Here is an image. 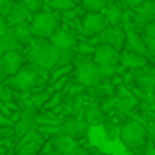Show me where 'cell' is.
Returning <instances> with one entry per match:
<instances>
[{
	"label": "cell",
	"mask_w": 155,
	"mask_h": 155,
	"mask_svg": "<svg viewBox=\"0 0 155 155\" xmlns=\"http://www.w3.org/2000/svg\"><path fill=\"white\" fill-rule=\"evenodd\" d=\"M59 55H61V51L51 45L49 39H35L26 53V61L30 63V67L45 73L57 67Z\"/></svg>",
	"instance_id": "1"
},
{
	"label": "cell",
	"mask_w": 155,
	"mask_h": 155,
	"mask_svg": "<svg viewBox=\"0 0 155 155\" xmlns=\"http://www.w3.org/2000/svg\"><path fill=\"white\" fill-rule=\"evenodd\" d=\"M120 141L130 151H140V149H143L145 141H147V130L141 122L128 120L120 126Z\"/></svg>",
	"instance_id": "2"
},
{
	"label": "cell",
	"mask_w": 155,
	"mask_h": 155,
	"mask_svg": "<svg viewBox=\"0 0 155 155\" xmlns=\"http://www.w3.org/2000/svg\"><path fill=\"white\" fill-rule=\"evenodd\" d=\"M43 81V73L38 71L34 67H26L24 65L14 77H8L6 84L12 88L14 92H28V91H34L39 83Z\"/></svg>",
	"instance_id": "3"
},
{
	"label": "cell",
	"mask_w": 155,
	"mask_h": 155,
	"mask_svg": "<svg viewBox=\"0 0 155 155\" xmlns=\"http://www.w3.org/2000/svg\"><path fill=\"white\" fill-rule=\"evenodd\" d=\"M75 67V83L83 84L84 88H92L96 84L102 83V77H100V69L98 65L92 61V57H79Z\"/></svg>",
	"instance_id": "4"
},
{
	"label": "cell",
	"mask_w": 155,
	"mask_h": 155,
	"mask_svg": "<svg viewBox=\"0 0 155 155\" xmlns=\"http://www.w3.org/2000/svg\"><path fill=\"white\" fill-rule=\"evenodd\" d=\"M31 35L35 39H49L59 30V18L53 12H38L30 20Z\"/></svg>",
	"instance_id": "5"
},
{
	"label": "cell",
	"mask_w": 155,
	"mask_h": 155,
	"mask_svg": "<svg viewBox=\"0 0 155 155\" xmlns=\"http://www.w3.org/2000/svg\"><path fill=\"white\" fill-rule=\"evenodd\" d=\"M43 145H45V137L35 130V132L22 136L18 147H16V155H39Z\"/></svg>",
	"instance_id": "6"
},
{
	"label": "cell",
	"mask_w": 155,
	"mask_h": 155,
	"mask_svg": "<svg viewBox=\"0 0 155 155\" xmlns=\"http://www.w3.org/2000/svg\"><path fill=\"white\" fill-rule=\"evenodd\" d=\"M108 28L106 24L104 14H94V12H87L83 14V20H81V30L87 38H96L100 31H104Z\"/></svg>",
	"instance_id": "7"
},
{
	"label": "cell",
	"mask_w": 155,
	"mask_h": 155,
	"mask_svg": "<svg viewBox=\"0 0 155 155\" xmlns=\"http://www.w3.org/2000/svg\"><path fill=\"white\" fill-rule=\"evenodd\" d=\"M59 126H61V134H63V136L75 137V140L87 137L88 136V128H91L81 116H67Z\"/></svg>",
	"instance_id": "8"
},
{
	"label": "cell",
	"mask_w": 155,
	"mask_h": 155,
	"mask_svg": "<svg viewBox=\"0 0 155 155\" xmlns=\"http://www.w3.org/2000/svg\"><path fill=\"white\" fill-rule=\"evenodd\" d=\"M96 43L98 45H108V47H114V49L120 51L122 47L126 45V34H124V28L116 26H108L104 31H100L98 35H96Z\"/></svg>",
	"instance_id": "9"
},
{
	"label": "cell",
	"mask_w": 155,
	"mask_h": 155,
	"mask_svg": "<svg viewBox=\"0 0 155 155\" xmlns=\"http://www.w3.org/2000/svg\"><path fill=\"white\" fill-rule=\"evenodd\" d=\"M38 128H39V124H38V110L31 108V106L24 108L22 112H20L18 122H16V132H18L20 136H26V134H30V132H35Z\"/></svg>",
	"instance_id": "10"
},
{
	"label": "cell",
	"mask_w": 155,
	"mask_h": 155,
	"mask_svg": "<svg viewBox=\"0 0 155 155\" xmlns=\"http://www.w3.org/2000/svg\"><path fill=\"white\" fill-rule=\"evenodd\" d=\"M92 61L98 67H116L120 63V51L114 49V47H108V45H96Z\"/></svg>",
	"instance_id": "11"
},
{
	"label": "cell",
	"mask_w": 155,
	"mask_h": 155,
	"mask_svg": "<svg viewBox=\"0 0 155 155\" xmlns=\"http://www.w3.org/2000/svg\"><path fill=\"white\" fill-rule=\"evenodd\" d=\"M49 43L59 51H67V49H73L77 45V35L71 28H59L49 38Z\"/></svg>",
	"instance_id": "12"
},
{
	"label": "cell",
	"mask_w": 155,
	"mask_h": 155,
	"mask_svg": "<svg viewBox=\"0 0 155 155\" xmlns=\"http://www.w3.org/2000/svg\"><path fill=\"white\" fill-rule=\"evenodd\" d=\"M124 34H126V49L137 53V55L149 57V51H147V47H145L143 39H141V35L136 31V28H134L132 24H126Z\"/></svg>",
	"instance_id": "13"
},
{
	"label": "cell",
	"mask_w": 155,
	"mask_h": 155,
	"mask_svg": "<svg viewBox=\"0 0 155 155\" xmlns=\"http://www.w3.org/2000/svg\"><path fill=\"white\" fill-rule=\"evenodd\" d=\"M81 118H83L88 126H102L104 120H106V114L102 112V108H100V100H94V98L88 100L83 108Z\"/></svg>",
	"instance_id": "14"
},
{
	"label": "cell",
	"mask_w": 155,
	"mask_h": 155,
	"mask_svg": "<svg viewBox=\"0 0 155 155\" xmlns=\"http://www.w3.org/2000/svg\"><path fill=\"white\" fill-rule=\"evenodd\" d=\"M0 63H2V67H4L6 77H14L16 73H18L20 69L24 67V63H26V57H24L22 53L10 51V53H4V55H2Z\"/></svg>",
	"instance_id": "15"
},
{
	"label": "cell",
	"mask_w": 155,
	"mask_h": 155,
	"mask_svg": "<svg viewBox=\"0 0 155 155\" xmlns=\"http://www.w3.org/2000/svg\"><path fill=\"white\" fill-rule=\"evenodd\" d=\"M51 145L53 149H55V153L59 155H73L77 151V149L81 147L79 145V140H75V137H69V136H55L51 140Z\"/></svg>",
	"instance_id": "16"
},
{
	"label": "cell",
	"mask_w": 155,
	"mask_h": 155,
	"mask_svg": "<svg viewBox=\"0 0 155 155\" xmlns=\"http://www.w3.org/2000/svg\"><path fill=\"white\" fill-rule=\"evenodd\" d=\"M31 16H30V10H28V6L22 2V0H18V2H14V8H12V12L8 14L6 22H8V28H14L18 26V24L22 22H30Z\"/></svg>",
	"instance_id": "17"
},
{
	"label": "cell",
	"mask_w": 155,
	"mask_h": 155,
	"mask_svg": "<svg viewBox=\"0 0 155 155\" xmlns=\"http://www.w3.org/2000/svg\"><path fill=\"white\" fill-rule=\"evenodd\" d=\"M147 59L149 57H143V55H137V53H134V51H128V49H124V51H120V63L124 65L126 69H145L147 67Z\"/></svg>",
	"instance_id": "18"
},
{
	"label": "cell",
	"mask_w": 155,
	"mask_h": 155,
	"mask_svg": "<svg viewBox=\"0 0 155 155\" xmlns=\"http://www.w3.org/2000/svg\"><path fill=\"white\" fill-rule=\"evenodd\" d=\"M102 14H104V18H106V24H108V26H112V28L120 26L122 18H124L122 6H120V4H116V2H108V6L104 8Z\"/></svg>",
	"instance_id": "19"
},
{
	"label": "cell",
	"mask_w": 155,
	"mask_h": 155,
	"mask_svg": "<svg viewBox=\"0 0 155 155\" xmlns=\"http://www.w3.org/2000/svg\"><path fill=\"white\" fill-rule=\"evenodd\" d=\"M155 20V0H145L140 8H137V22L141 26H147Z\"/></svg>",
	"instance_id": "20"
},
{
	"label": "cell",
	"mask_w": 155,
	"mask_h": 155,
	"mask_svg": "<svg viewBox=\"0 0 155 155\" xmlns=\"http://www.w3.org/2000/svg\"><path fill=\"white\" fill-rule=\"evenodd\" d=\"M0 49H2V55L4 53H10V51H16V53H22L24 45L18 41V39L14 38V34H12V30H8L6 34L0 38Z\"/></svg>",
	"instance_id": "21"
},
{
	"label": "cell",
	"mask_w": 155,
	"mask_h": 155,
	"mask_svg": "<svg viewBox=\"0 0 155 155\" xmlns=\"http://www.w3.org/2000/svg\"><path fill=\"white\" fill-rule=\"evenodd\" d=\"M91 91V94H92V98L94 100H104V98H112V96H116V87H114L112 83H100V84H96V87H92V88H88Z\"/></svg>",
	"instance_id": "22"
},
{
	"label": "cell",
	"mask_w": 155,
	"mask_h": 155,
	"mask_svg": "<svg viewBox=\"0 0 155 155\" xmlns=\"http://www.w3.org/2000/svg\"><path fill=\"white\" fill-rule=\"evenodd\" d=\"M10 30H12V34H14V38L18 39L22 45H28V43H31V39H34L30 22H22V24H18V26L10 28Z\"/></svg>",
	"instance_id": "23"
},
{
	"label": "cell",
	"mask_w": 155,
	"mask_h": 155,
	"mask_svg": "<svg viewBox=\"0 0 155 155\" xmlns=\"http://www.w3.org/2000/svg\"><path fill=\"white\" fill-rule=\"evenodd\" d=\"M141 39H143L145 47H147V51H149V59H153V57H155V20L143 28Z\"/></svg>",
	"instance_id": "24"
},
{
	"label": "cell",
	"mask_w": 155,
	"mask_h": 155,
	"mask_svg": "<svg viewBox=\"0 0 155 155\" xmlns=\"http://www.w3.org/2000/svg\"><path fill=\"white\" fill-rule=\"evenodd\" d=\"M102 130H104L106 140H110V141H116L118 137H120V124H118L116 118H112V116H106V120L102 124Z\"/></svg>",
	"instance_id": "25"
},
{
	"label": "cell",
	"mask_w": 155,
	"mask_h": 155,
	"mask_svg": "<svg viewBox=\"0 0 155 155\" xmlns=\"http://www.w3.org/2000/svg\"><path fill=\"white\" fill-rule=\"evenodd\" d=\"M137 104H140L137 96H130V98H116V112L122 114V116H126V114H130L132 110H136Z\"/></svg>",
	"instance_id": "26"
},
{
	"label": "cell",
	"mask_w": 155,
	"mask_h": 155,
	"mask_svg": "<svg viewBox=\"0 0 155 155\" xmlns=\"http://www.w3.org/2000/svg\"><path fill=\"white\" fill-rule=\"evenodd\" d=\"M110 0H81V4H83V8L87 12H94V14H102L104 8L108 6Z\"/></svg>",
	"instance_id": "27"
},
{
	"label": "cell",
	"mask_w": 155,
	"mask_h": 155,
	"mask_svg": "<svg viewBox=\"0 0 155 155\" xmlns=\"http://www.w3.org/2000/svg\"><path fill=\"white\" fill-rule=\"evenodd\" d=\"M49 8L57 12H67V10L77 8V4H73L71 0H53V2H49Z\"/></svg>",
	"instance_id": "28"
},
{
	"label": "cell",
	"mask_w": 155,
	"mask_h": 155,
	"mask_svg": "<svg viewBox=\"0 0 155 155\" xmlns=\"http://www.w3.org/2000/svg\"><path fill=\"white\" fill-rule=\"evenodd\" d=\"M63 102H65V92H57V94H53L51 98L47 100V104L43 106V108L49 110V112H53V110H57Z\"/></svg>",
	"instance_id": "29"
},
{
	"label": "cell",
	"mask_w": 155,
	"mask_h": 155,
	"mask_svg": "<svg viewBox=\"0 0 155 155\" xmlns=\"http://www.w3.org/2000/svg\"><path fill=\"white\" fill-rule=\"evenodd\" d=\"M14 102V91L8 84L0 83V104H12Z\"/></svg>",
	"instance_id": "30"
},
{
	"label": "cell",
	"mask_w": 155,
	"mask_h": 155,
	"mask_svg": "<svg viewBox=\"0 0 155 155\" xmlns=\"http://www.w3.org/2000/svg\"><path fill=\"white\" fill-rule=\"evenodd\" d=\"M84 91H87V88H84L83 84L71 83L69 88H67V92H65V96H67V98H73V96H84Z\"/></svg>",
	"instance_id": "31"
},
{
	"label": "cell",
	"mask_w": 155,
	"mask_h": 155,
	"mask_svg": "<svg viewBox=\"0 0 155 155\" xmlns=\"http://www.w3.org/2000/svg\"><path fill=\"white\" fill-rule=\"evenodd\" d=\"M100 108H102V112L108 116V112L110 110H116V96H112V98H104V100H100Z\"/></svg>",
	"instance_id": "32"
},
{
	"label": "cell",
	"mask_w": 155,
	"mask_h": 155,
	"mask_svg": "<svg viewBox=\"0 0 155 155\" xmlns=\"http://www.w3.org/2000/svg\"><path fill=\"white\" fill-rule=\"evenodd\" d=\"M12 8H14V0H4V2L0 4V16H2V18H8Z\"/></svg>",
	"instance_id": "33"
},
{
	"label": "cell",
	"mask_w": 155,
	"mask_h": 155,
	"mask_svg": "<svg viewBox=\"0 0 155 155\" xmlns=\"http://www.w3.org/2000/svg\"><path fill=\"white\" fill-rule=\"evenodd\" d=\"M81 16V12L77 10V8H73V10H67V12H63V18H65V22H69V24H73L77 18Z\"/></svg>",
	"instance_id": "34"
},
{
	"label": "cell",
	"mask_w": 155,
	"mask_h": 155,
	"mask_svg": "<svg viewBox=\"0 0 155 155\" xmlns=\"http://www.w3.org/2000/svg\"><path fill=\"white\" fill-rule=\"evenodd\" d=\"M100 69V77H102V83L106 79H110V77L116 75V67H98Z\"/></svg>",
	"instance_id": "35"
},
{
	"label": "cell",
	"mask_w": 155,
	"mask_h": 155,
	"mask_svg": "<svg viewBox=\"0 0 155 155\" xmlns=\"http://www.w3.org/2000/svg\"><path fill=\"white\" fill-rule=\"evenodd\" d=\"M79 53L81 57H87V55H94V47L92 45H87V43H79Z\"/></svg>",
	"instance_id": "36"
},
{
	"label": "cell",
	"mask_w": 155,
	"mask_h": 155,
	"mask_svg": "<svg viewBox=\"0 0 155 155\" xmlns=\"http://www.w3.org/2000/svg\"><path fill=\"white\" fill-rule=\"evenodd\" d=\"M145 130H147V140L155 143V118H153V120H149V124L145 126Z\"/></svg>",
	"instance_id": "37"
},
{
	"label": "cell",
	"mask_w": 155,
	"mask_h": 155,
	"mask_svg": "<svg viewBox=\"0 0 155 155\" xmlns=\"http://www.w3.org/2000/svg\"><path fill=\"white\" fill-rule=\"evenodd\" d=\"M143 2H145V0H122V4H124V6H128L130 10H137V8H140Z\"/></svg>",
	"instance_id": "38"
},
{
	"label": "cell",
	"mask_w": 155,
	"mask_h": 155,
	"mask_svg": "<svg viewBox=\"0 0 155 155\" xmlns=\"http://www.w3.org/2000/svg\"><path fill=\"white\" fill-rule=\"evenodd\" d=\"M143 155H155V143L153 141H145V145H143Z\"/></svg>",
	"instance_id": "39"
},
{
	"label": "cell",
	"mask_w": 155,
	"mask_h": 155,
	"mask_svg": "<svg viewBox=\"0 0 155 155\" xmlns=\"http://www.w3.org/2000/svg\"><path fill=\"white\" fill-rule=\"evenodd\" d=\"M8 30H10V28H8V22H6V18H2V16H0V38H2V35L6 34Z\"/></svg>",
	"instance_id": "40"
},
{
	"label": "cell",
	"mask_w": 155,
	"mask_h": 155,
	"mask_svg": "<svg viewBox=\"0 0 155 155\" xmlns=\"http://www.w3.org/2000/svg\"><path fill=\"white\" fill-rule=\"evenodd\" d=\"M73 155H91V151H88V149H84V147H79Z\"/></svg>",
	"instance_id": "41"
},
{
	"label": "cell",
	"mask_w": 155,
	"mask_h": 155,
	"mask_svg": "<svg viewBox=\"0 0 155 155\" xmlns=\"http://www.w3.org/2000/svg\"><path fill=\"white\" fill-rule=\"evenodd\" d=\"M4 79H8V77H6V73H4V67H2V63H0V81H4Z\"/></svg>",
	"instance_id": "42"
},
{
	"label": "cell",
	"mask_w": 155,
	"mask_h": 155,
	"mask_svg": "<svg viewBox=\"0 0 155 155\" xmlns=\"http://www.w3.org/2000/svg\"><path fill=\"white\" fill-rule=\"evenodd\" d=\"M49 2H53V0H43V4H49Z\"/></svg>",
	"instance_id": "43"
},
{
	"label": "cell",
	"mask_w": 155,
	"mask_h": 155,
	"mask_svg": "<svg viewBox=\"0 0 155 155\" xmlns=\"http://www.w3.org/2000/svg\"><path fill=\"white\" fill-rule=\"evenodd\" d=\"M71 2H73V4H77V2H81V0H71Z\"/></svg>",
	"instance_id": "44"
},
{
	"label": "cell",
	"mask_w": 155,
	"mask_h": 155,
	"mask_svg": "<svg viewBox=\"0 0 155 155\" xmlns=\"http://www.w3.org/2000/svg\"><path fill=\"white\" fill-rule=\"evenodd\" d=\"M49 155H59V153H55V151H53V153H49Z\"/></svg>",
	"instance_id": "45"
},
{
	"label": "cell",
	"mask_w": 155,
	"mask_h": 155,
	"mask_svg": "<svg viewBox=\"0 0 155 155\" xmlns=\"http://www.w3.org/2000/svg\"><path fill=\"white\" fill-rule=\"evenodd\" d=\"M0 59H2V49H0Z\"/></svg>",
	"instance_id": "46"
},
{
	"label": "cell",
	"mask_w": 155,
	"mask_h": 155,
	"mask_svg": "<svg viewBox=\"0 0 155 155\" xmlns=\"http://www.w3.org/2000/svg\"><path fill=\"white\" fill-rule=\"evenodd\" d=\"M100 155H110V153H100Z\"/></svg>",
	"instance_id": "47"
},
{
	"label": "cell",
	"mask_w": 155,
	"mask_h": 155,
	"mask_svg": "<svg viewBox=\"0 0 155 155\" xmlns=\"http://www.w3.org/2000/svg\"><path fill=\"white\" fill-rule=\"evenodd\" d=\"M2 2H4V0H0V4H2Z\"/></svg>",
	"instance_id": "48"
},
{
	"label": "cell",
	"mask_w": 155,
	"mask_h": 155,
	"mask_svg": "<svg viewBox=\"0 0 155 155\" xmlns=\"http://www.w3.org/2000/svg\"><path fill=\"white\" fill-rule=\"evenodd\" d=\"M153 63H155V57H153Z\"/></svg>",
	"instance_id": "49"
}]
</instances>
